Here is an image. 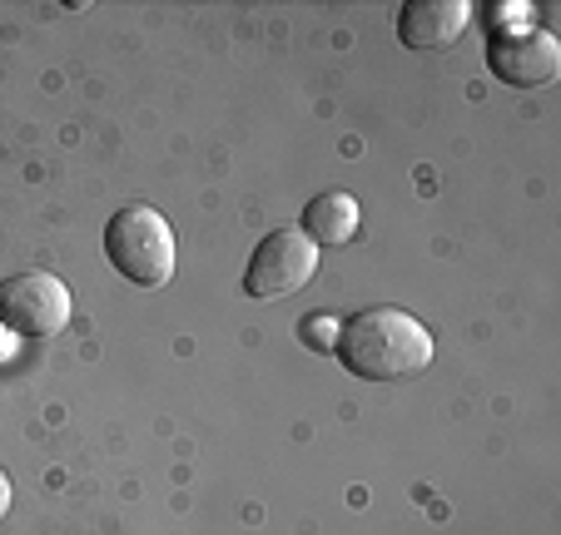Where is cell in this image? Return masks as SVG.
I'll return each instance as SVG.
<instances>
[{"label": "cell", "mask_w": 561, "mask_h": 535, "mask_svg": "<svg viewBox=\"0 0 561 535\" xmlns=\"http://www.w3.org/2000/svg\"><path fill=\"white\" fill-rule=\"evenodd\" d=\"M433 333L403 307H363L339 327V357L353 377L403 382L433 368Z\"/></svg>", "instance_id": "6da1fadb"}, {"label": "cell", "mask_w": 561, "mask_h": 535, "mask_svg": "<svg viewBox=\"0 0 561 535\" xmlns=\"http://www.w3.org/2000/svg\"><path fill=\"white\" fill-rule=\"evenodd\" d=\"M298 333H304V342L308 347H339V323H333V317H304V327H298Z\"/></svg>", "instance_id": "ba28073f"}, {"label": "cell", "mask_w": 561, "mask_h": 535, "mask_svg": "<svg viewBox=\"0 0 561 535\" xmlns=\"http://www.w3.org/2000/svg\"><path fill=\"white\" fill-rule=\"evenodd\" d=\"M318 274V243L304 229H274L264 243L254 248L244 268V293L259 303H274V298H294L308 278Z\"/></svg>", "instance_id": "277c9868"}, {"label": "cell", "mask_w": 561, "mask_h": 535, "mask_svg": "<svg viewBox=\"0 0 561 535\" xmlns=\"http://www.w3.org/2000/svg\"><path fill=\"white\" fill-rule=\"evenodd\" d=\"M358 223H363L358 199L343 194V189L318 194V199H308V209H304V233L313 243H323V248H343V243H353L358 239Z\"/></svg>", "instance_id": "52a82bcc"}, {"label": "cell", "mask_w": 561, "mask_h": 535, "mask_svg": "<svg viewBox=\"0 0 561 535\" xmlns=\"http://www.w3.org/2000/svg\"><path fill=\"white\" fill-rule=\"evenodd\" d=\"M105 258L115 274H125L139 288H164L174 278V229L149 203H125L105 223Z\"/></svg>", "instance_id": "7a4b0ae2"}, {"label": "cell", "mask_w": 561, "mask_h": 535, "mask_svg": "<svg viewBox=\"0 0 561 535\" xmlns=\"http://www.w3.org/2000/svg\"><path fill=\"white\" fill-rule=\"evenodd\" d=\"M15 352V342H11V333H5V323H0V362Z\"/></svg>", "instance_id": "30bf717a"}, {"label": "cell", "mask_w": 561, "mask_h": 535, "mask_svg": "<svg viewBox=\"0 0 561 535\" xmlns=\"http://www.w3.org/2000/svg\"><path fill=\"white\" fill-rule=\"evenodd\" d=\"M11 511V481H5V472H0V515Z\"/></svg>", "instance_id": "9c48e42d"}, {"label": "cell", "mask_w": 561, "mask_h": 535, "mask_svg": "<svg viewBox=\"0 0 561 535\" xmlns=\"http://www.w3.org/2000/svg\"><path fill=\"white\" fill-rule=\"evenodd\" d=\"M488 60L497 80L517 84V90H537V84H551L561 74V45L541 25H512V31L492 35Z\"/></svg>", "instance_id": "5b68a950"}, {"label": "cell", "mask_w": 561, "mask_h": 535, "mask_svg": "<svg viewBox=\"0 0 561 535\" xmlns=\"http://www.w3.org/2000/svg\"><path fill=\"white\" fill-rule=\"evenodd\" d=\"M70 288L55 274H11L0 283V323L15 337H60L70 327Z\"/></svg>", "instance_id": "3957f363"}, {"label": "cell", "mask_w": 561, "mask_h": 535, "mask_svg": "<svg viewBox=\"0 0 561 535\" xmlns=\"http://www.w3.org/2000/svg\"><path fill=\"white\" fill-rule=\"evenodd\" d=\"M472 25V5L467 0H413L398 15V35L413 50H443Z\"/></svg>", "instance_id": "8992f818"}]
</instances>
